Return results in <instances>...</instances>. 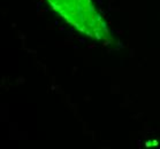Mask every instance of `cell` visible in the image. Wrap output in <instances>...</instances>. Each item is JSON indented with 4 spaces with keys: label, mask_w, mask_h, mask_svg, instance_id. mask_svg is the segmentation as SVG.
Returning <instances> with one entry per match:
<instances>
[{
    "label": "cell",
    "mask_w": 160,
    "mask_h": 149,
    "mask_svg": "<svg viewBox=\"0 0 160 149\" xmlns=\"http://www.w3.org/2000/svg\"><path fill=\"white\" fill-rule=\"evenodd\" d=\"M70 26L92 39L99 40L104 45L114 44L108 26L92 0H48Z\"/></svg>",
    "instance_id": "obj_1"
}]
</instances>
